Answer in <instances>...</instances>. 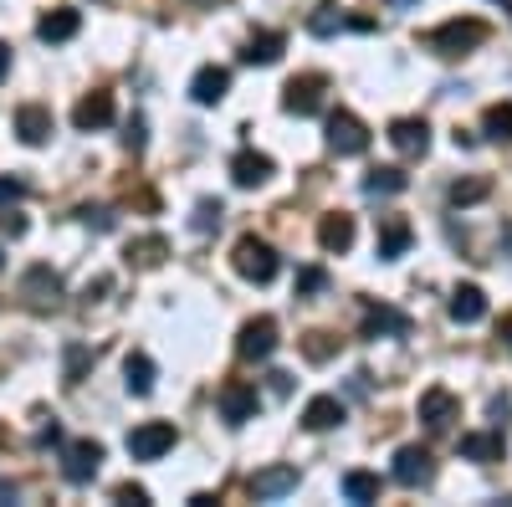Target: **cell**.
I'll return each mask as SVG.
<instances>
[{
    "mask_svg": "<svg viewBox=\"0 0 512 507\" xmlns=\"http://www.w3.org/2000/svg\"><path fill=\"white\" fill-rule=\"evenodd\" d=\"M231 267H236L246 282H272L282 262H277V251H272L262 236H241L236 251H231Z\"/></svg>",
    "mask_w": 512,
    "mask_h": 507,
    "instance_id": "obj_1",
    "label": "cell"
},
{
    "mask_svg": "<svg viewBox=\"0 0 512 507\" xmlns=\"http://www.w3.org/2000/svg\"><path fill=\"white\" fill-rule=\"evenodd\" d=\"M482 41H487L482 21H446V26H436L431 36H425V47H431L436 57H461V52L482 47Z\"/></svg>",
    "mask_w": 512,
    "mask_h": 507,
    "instance_id": "obj_2",
    "label": "cell"
},
{
    "mask_svg": "<svg viewBox=\"0 0 512 507\" xmlns=\"http://www.w3.org/2000/svg\"><path fill=\"white\" fill-rule=\"evenodd\" d=\"M123 446L134 461H159L164 451H175V426H169V420H144V426L128 431Z\"/></svg>",
    "mask_w": 512,
    "mask_h": 507,
    "instance_id": "obj_3",
    "label": "cell"
},
{
    "mask_svg": "<svg viewBox=\"0 0 512 507\" xmlns=\"http://www.w3.org/2000/svg\"><path fill=\"white\" fill-rule=\"evenodd\" d=\"M21 298H26L31 313H57L62 308V277L52 267H31L21 277Z\"/></svg>",
    "mask_w": 512,
    "mask_h": 507,
    "instance_id": "obj_4",
    "label": "cell"
},
{
    "mask_svg": "<svg viewBox=\"0 0 512 507\" xmlns=\"http://www.w3.org/2000/svg\"><path fill=\"white\" fill-rule=\"evenodd\" d=\"M323 88H328V77L323 72H303V77H292L287 88H282V108L297 113V118H313L323 108Z\"/></svg>",
    "mask_w": 512,
    "mask_h": 507,
    "instance_id": "obj_5",
    "label": "cell"
},
{
    "mask_svg": "<svg viewBox=\"0 0 512 507\" xmlns=\"http://www.w3.org/2000/svg\"><path fill=\"white\" fill-rule=\"evenodd\" d=\"M328 149L333 154H344V159H354V154H364L369 149V129L354 118V113H328Z\"/></svg>",
    "mask_w": 512,
    "mask_h": 507,
    "instance_id": "obj_6",
    "label": "cell"
},
{
    "mask_svg": "<svg viewBox=\"0 0 512 507\" xmlns=\"http://www.w3.org/2000/svg\"><path fill=\"white\" fill-rule=\"evenodd\" d=\"M98 467H103V446H98V441H72L67 456H62V477H67L72 487H88V482L98 477Z\"/></svg>",
    "mask_w": 512,
    "mask_h": 507,
    "instance_id": "obj_7",
    "label": "cell"
},
{
    "mask_svg": "<svg viewBox=\"0 0 512 507\" xmlns=\"http://www.w3.org/2000/svg\"><path fill=\"white\" fill-rule=\"evenodd\" d=\"M256 410H262L256 385H246V379H226V385H221V415L231 420V426H246Z\"/></svg>",
    "mask_w": 512,
    "mask_h": 507,
    "instance_id": "obj_8",
    "label": "cell"
},
{
    "mask_svg": "<svg viewBox=\"0 0 512 507\" xmlns=\"http://www.w3.org/2000/svg\"><path fill=\"white\" fill-rule=\"evenodd\" d=\"M272 349H277V318H251L246 328H241V338H236V354L241 359H272Z\"/></svg>",
    "mask_w": 512,
    "mask_h": 507,
    "instance_id": "obj_9",
    "label": "cell"
},
{
    "mask_svg": "<svg viewBox=\"0 0 512 507\" xmlns=\"http://www.w3.org/2000/svg\"><path fill=\"white\" fill-rule=\"evenodd\" d=\"M431 477H436V461H431V451L405 446V451L395 456V482H400V487H425Z\"/></svg>",
    "mask_w": 512,
    "mask_h": 507,
    "instance_id": "obj_10",
    "label": "cell"
},
{
    "mask_svg": "<svg viewBox=\"0 0 512 507\" xmlns=\"http://www.w3.org/2000/svg\"><path fill=\"white\" fill-rule=\"evenodd\" d=\"M456 415H461V405H456L451 390H425V395H420V420H425V431H446Z\"/></svg>",
    "mask_w": 512,
    "mask_h": 507,
    "instance_id": "obj_11",
    "label": "cell"
},
{
    "mask_svg": "<svg viewBox=\"0 0 512 507\" xmlns=\"http://www.w3.org/2000/svg\"><path fill=\"white\" fill-rule=\"evenodd\" d=\"M226 93H231V72H226V67H200L195 82H190V98H195L200 108H216Z\"/></svg>",
    "mask_w": 512,
    "mask_h": 507,
    "instance_id": "obj_12",
    "label": "cell"
},
{
    "mask_svg": "<svg viewBox=\"0 0 512 507\" xmlns=\"http://www.w3.org/2000/svg\"><path fill=\"white\" fill-rule=\"evenodd\" d=\"M246 487H251V497H262V502L287 497V492H297V467H262Z\"/></svg>",
    "mask_w": 512,
    "mask_h": 507,
    "instance_id": "obj_13",
    "label": "cell"
},
{
    "mask_svg": "<svg viewBox=\"0 0 512 507\" xmlns=\"http://www.w3.org/2000/svg\"><path fill=\"white\" fill-rule=\"evenodd\" d=\"M231 180H236L241 190L267 185V180H272V159H267V154H256V149H241V154L231 159Z\"/></svg>",
    "mask_w": 512,
    "mask_h": 507,
    "instance_id": "obj_14",
    "label": "cell"
},
{
    "mask_svg": "<svg viewBox=\"0 0 512 507\" xmlns=\"http://www.w3.org/2000/svg\"><path fill=\"white\" fill-rule=\"evenodd\" d=\"M72 123L82 134H93V129H108L113 123V93H88L77 108H72Z\"/></svg>",
    "mask_w": 512,
    "mask_h": 507,
    "instance_id": "obj_15",
    "label": "cell"
},
{
    "mask_svg": "<svg viewBox=\"0 0 512 507\" xmlns=\"http://www.w3.org/2000/svg\"><path fill=\"white\" fill-rule=\"evenodd\" d=\"M390 144L400 154H425L431 149V129H425V118H395L390 123Z\"/></svg>",
    "mask_w": 512,
    "mask_h": 507,
    "instance_id": "obj_16",
    "label": "cell"
},
{
    "mask_svg": "<svg viewBox=\"0 0 512 507\" xmlns=\"http://www.w3.org/2000/svg\"><path fill=\"white\" fill-rule=\"evenodd\" d=\"M77 31H82V16L72 6H57V11H47V16L36 21V36L47 41V47H52V41H72Z\"/></svg>",
    "mask_w": 512,
    "mask_h": 507,
    "instance_id": "obj_17",
    "label": "cell"
},
{
    "mask_svg": "<svg viewBox=\"0 0 512 507\" xmlns=\"http://www.w3.org/2000/svg\"><path fill=\"white\" fill-rule=\"evenodd\" d=\"M451 318H456V323H482V318H487V292H482L477 282H461V287L451 292Z\"/></svg>",
    "mask_w": 512,
    "mask_h": 507,
    "instance_id": "obj_18",
    "label": "cell"
},
{
    "mask_svg": "<svg viewBox=\"0 0 512 507\" xmlns=\"http://www.w3.org/2000/svg\"><path fill=\"white\" fill-rule=\"evenodd\" d=\"M379 333H395V338H405V333H410V318H405L400 308L369 303V308H364V338H379Z\"/></svg>",
    "mask_w": 512,
    "mask_h": 507,
    "instance_id": "obj_19",
    "label": "cell"
},
{
    "mask_svg": "<svg viewBox=\"0 0 512 507\" xmlns=\"http://www.w3.org/2000/svg\"><path fill=\"white\" fill-rule=\"evenodd\" d=\"M410 241H415L410 221H400V216H384V221H379V257H384V262L405 257V251H410Z\"/></svg>",
    "mask_w": 512,
    "mask_h": 507,
    "instance_id": "obj_20",
    "label": "cell"
},
{
    "mask_svg": "<svg viewBox=\"0 0 512 507\" xmlns=\"http://www.w3.org/2000/svg\"><path fill=\"white\" fill-rule=\"evenodd\" d=\"M16 134H21V144H47V139H52V113L36 108V103H26V108L16 113Z\"/></svg>",
    "mask_w": 512,
    "mask_h": 507,
    "instance_id": "obj_21",
    "label": "cell"
},
{
    "mask_svg": "<svg viewBox=\"0 0 512 507\" xmlns=\"http://www.w3.org/2000/svg\"><path fill=\"white\" fill-rule=\"evenodd\" d=\"M338 420H344V400H338V395H318V400H308V410H303V426H308V431H333Z\"/></svg>",
    "mask_w": 512,
    "mask_h": 507,
    "instance_id": "obj_22",
    "label": "cell"
},
{
    "mask_svg": "<svg viewBox=\"0 0 512 507\" xmlns=\"http://www.w3.org/2000/svg\"><path fill=\"white\" fill-rule=\"evenodd\" d=\"M318 241H323V251H349V246H354V216H344V210H333V216H323Z\"/></svg>",
    "mask_w": 512,
    "mask_h": 507,
    "instance_id": "obj_23",
    "label": "cell"
},
{
    "mask_svg": "<svg viewBox=\"0 0 512 507\" xmlns=\"http://www.w3.org/2000/svg\"><path fill=\"white\" fill-rule=\"evenodd\" d=\"M282 47H287V36H282V31H262V36H251V41H246L241 62H251V67H272V62L282 57Z\"/></svg>",
    "mask_w": 512,
    "mask_h": 507,
    "instance_id": "obj_24",
    "label": "cell"
},
{
    "mask_svg": "<svg viewBox=\"0 0 512 507\" xmlns=\"http://www.w3.org/2000/svg\"><path fill=\"white\" fill-rule=\"evenodd\" d=\"M507 441L497 431H472V436H461V456L466 461H502Z\"/></svg>",
    "mask_w": 512,
    "mask_h": 507,
    "instance_id": "obj_25",
    "label": "cell"
},
{
    "mask_svg": "<svg viewBox=\"0 0 512 507\" xmlns=\"http://www.w3.org/2000/svg\"><path fill=\"white\" fill-rule=\"evenodd\" d=\"M123 385H128V395H149L154 390V359L149 354H128L123 359Z\"/></svg>",
    "mask_w": 512,
    "mask_h": 507,
    "instance_id": "obj_26",
    "label": "cell"
},
{
    "mask_svg": "<svg viewBox=\"0 0 512 507\" xmlns=\"http://www.w3.org/2000/svg\"><path fill=\"white\" fill-rule=\"evenodd\" d=\"M405 185H410V175H405V169H395V164L369 169V175H364V195H400Z\"/></svg>",
    "mask_w": 512,
    "mask_h": 507,
    "instance_id": "obj_27",
    "label": "cell"
},
{
    "mask_svg": "<svg viewBox=\"0 0 512 507\" xmlns=\"http://www.w3.org/2000/svg\"><path fill=\"white\" fill-rule=\"evenodd\" d=\"M482 134H487L492 144H512V103H492V108H487Z\"/></svg>",
    "mask_w": 512,
    "mask_h": 507,
    "instance_id": "obj_28",
    "label": "cell"
},
{
    "mask_svg": "<svg viewBox=\"0 0 512 507\" xmlns=\"http://www.w3.org/2000/svg\"><path fill=\"white\" fill-rule=\"evenodd\" d=\"M164 236H144V241H128V267H159L164 262Z\"/></svg>",
    "mask_w": 512,
    "mask_h": 507,
    "instance_id": "obj_29",
    "label": "cell"
},
{
    "mask_svg": "<svg viewBox=\"0 0 512 507\" xmlns=\"http://www.w3.org/2000/svg\"><path fill=\"white\" fill-rule=\"evenodd\" d=\"M487 195H492V180H482V175L451 185V205H456V210H461V205H477V200H487Z\"/></svg>",
    "mask_w": 512,
    "mask_h": 507,
    "instance_id": "obj_30",
    "label": "cell"
},
{
    "mask_svg": "<svg viewBox=\"0 0 512 507\" xmlns=\"http://www.w3.org/2000/svg\"><path fill=\"white\" fill-rule=\"evenodd\" d=\"M344 497H349V502H374V497H379V477L349 472V477H344Z\"/></svg>",
    "mask_w": 512,
    "mask_h": 507,
    "instance_id": "obj_31",
    "label": "cell"
},
{
    "mask_svg": "<svg viewBox=\"0 0 512 507\" xmlns=\"http://www.w3.org/2000/svg\"><path fill=\"white\" fill-rule=\"evenodd\" d=\"M344 26H349V16L333 11V6H323V11L308 16V31H313V36H333V31H344Z\"/></svg>",
    "mask_w": 512,
    "mask_h": 507,
    "instance_id": "obj_32",
    "label": "cell"
},
{
    "mask_svg": "<svg viewBox=\"0 0 512 507\" xmlns=\"http://www.w3.org/2000/svg\"><path fill=\"white\" fill-rule=\"evenodd\" d=\"M303 354H308L313 364H328V359L338 354V338H333V333H308V338H303Z\"/></svg>",
    "mask_w": 512,
    "mask_h": 507,
    "instance_id": "obj_33",
    "label": "cell"
},
{
    "mask_svg": "<svg viewBox=\"0 0 512 507\" xmlns=\"http://www.w3.org/2000/svg\"><path fill=\"white\" fill-rule=\"evenodd\" d=\"M221 216H226V210H221V200H200L190 226H195V231H216V226H221Z\"/></svg>",
    "mask_w": 512,
    "mask_h": 507,
    "instance_id": "obj_34",
    "label": "cell"
},
{
    "mask_svg": "<svg viewBox=\"0 0 512 507\" xmlns=\"http://www.w3.org/2000/svg\"><path fill=\"white\" fill-rule=\"evenodd\" d=\"M88 359H93V354L82 349V344H72V349H67V385H77V379H82V369H88Z\"/></svg>",
    "mask_w": 512,
    "mask_h": 507,
    "instance_id": "obj_35",
    "label": "cell"
},
{
    "mask_svg": "<svg viewBox=\"0 0 512 507\" xmlns=\"http://www.w3.org/2000/svg\"><path fill=\"white\" fill-rule=\"evenodd\" d=\"M323 287H328L323 267H303V272H297V292H323Z\"/></svg>",
    "mask_w": 512,
    "mask_h": 507,
    "instance_id": "obj_36",
    "label": "cell"
},
{
    "mask_svg": "<svg viewBox=\"0 0 512 507\" xmlns=\"http://www.w3.org/2000/svg\"><path fill=\"white\" fill-rule=\"evenodd\" d=\"M123 149H144V118H128V129H123Z\"/></svg>",
    "mask_w": 512,
    "mask_h": 507,
    "instance_id": "obj_37",
    "label": "cell"
},
{
    "mask_svg": "<svg viewBox=\"0 0 512 507\" xmlns=\"http://www.w3.org/2000/svg\"><path fill=\"white\" fill-rule=\"evenodd\" d=\"M82 221H88V226H98V231H113V216H108L103 205H82Z\"/></svg>",
    "mask_w": 512,
    "mask_h": 507,
    "instance_id": "obj_38",
    "label": "cell"
},
{
    "mask_svg": "<svg viewBox=\"0 0 512 507\" xmlns=\"http://www.w3.org/2000/svg\"><path fill=\"white\" fill-rule=\"evenodd\" d=\"M113 497H118V502H128V507H144V502H149V492H144V487H134V482H123Z\"/></svg>",
    "mask_w": 512,
    "mask_h": 507,
    "instance_id": "obj_39",
    "label": "cell"
},
{
    "mask_svg": "<svg viewBox=\"0 0 512 507\" xmlns=\"http://www.w3.org/2000/svg\"><path fill=\"white\" fill-rule=\"evenodd\" d=\"M16 200H26V185L21 180H0V205H16Z\"/></svg>",
    "mask_w": 512,
    "mask_h": 507,
    "instance_id": "obj_40",
    "label": "cell"
},
{
    "mask_svg": "<svg viewBox=\"0 0 512 507\" xmlns=\"http://www.w3.org/2000/svg\"><path fill=\"white\" fill-rule=\"evenodd\" d=\"M36 441H41V446H62V426H57V420H52V426H47V431H41Z\"/></svg>",
    "mask_w": 512,
    "mask_h": 507,
    "instance_id": "obj_41",
    "label": "cell"
},
{
    "mask_svg": "<svg viewBox=\"0 0 512 507\" xmlns=\"http://www.w3.org/2000/svg\"><path fill=\"white\" fill-rule=\"evenodd\" d=\"M16 497H21V487L11 477H0V502H16Z\"/></svg>",
    "mask_w": 512,
    "mask_h": 507,
    "instance_id": "obj_42",
    "label": "cell"
},
{
    "mask_svg": "<svg viewBox=\"0 0 512 507\" xmlns=\"http://www.w3.org/2000/svg\"><path fill=\"white\" fill-rule=\"evenodd\" d=\"M0 226H6L11 236H26V221H21V216H6V221H0Z\"/></svg>",
    "mask_w": 512,
    "mask_h": 507,
    "instance_id": "obj_43",
    "label": "cell"
},
{
    "mask_svg": "<svg viewBox=\"0 0 512 507\" xmlns=\"http://www.w3.org/2000/svg\"><path fill=\"white\" fill-rule=\"evenodd\" d=\"M0 77H11V47L0 41Z\"/></svg>",
    "mask_w": 512,
    "mask_h": 507,
    "instance_id": "obj_44",
    "label": "cell"
},
{
    "mask_svg": "<svg viewBox=\"0 0 512 507\" xmlns=\"http://www.w3.org/2000/svg\"><path fill=\"white\" fill-rule=\"evenodd\" d=\"M502 338H507V349H512V318H502Z\"/></svg>",
    "mask_w": 512,
    "mask_h": 507,
    "instance_id": "obj_45",
    "label": "cell"
},
{
    "mask_svg": "<svg viewBox=\"0 0 512 507\" xmlns=\"http://www.w3.org/2000/svg\"><path fill=\"white\" fill-rule=\"evenodd\" d=\"M395 6H415V0H395Z\"/></svg>",
    "mask_w": 512,
    "mask_h": 507,
    "instance_id": "obj_46",
    "label": "cell"
}]
</instances>
